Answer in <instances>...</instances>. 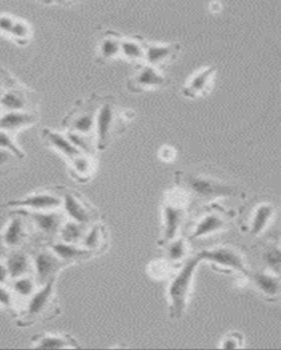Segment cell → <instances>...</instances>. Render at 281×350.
<instances>
[{"label":"cell","mask_w":281,"mask_h":350,"mask_svg":"<svg viewBox=\"0 0 281 350\" xmlns=\"http://www.w3.org/2000/svg\"><path fill=\"white\" fill-rule=\"evenodd\" d=\"M60 191L63 200L62 208L67 219L86 226H90L101 220L102 215L99 209L95 207L80 191L66 186H60Z\"/></svg>","instance_id":"cell-9"},{"label":"cell","mask_w":281,"mask_h":350,"mask_svg":"<svg viewBox=\"0 0 281 350\" xmlns=\"http://www.w3.org/2000/svg\"><path fill=\"white\" fill-rule=\"evenodd\" d=\"M245 346V338L240 332H230L221 340L222 349H241Z\"/></svg>","instance_id":"cell-37"},{"label":"cell","mask_w":281,"mask_h":350,"mask_svg":"<svg viewBox=\"0 0 281 350\" xmlns=\"http://www.w3.org/2000/svg\"><path fill=\"white\" fill-rule=\"evenodd\" d=\"M236 217V211L225 209L218 202L202 206L201 213L191 226L187 240L189 242L206 240L225 232L231 227L232 220Z\"/></svg>","instance_id":"cell-5"},{"label":"cell","mask_w":281,"mask_h":350,"mask_svg":"<svg viewBox=\"0 0 281 350\" xmlns=\"http://www.w3.org/2000/svg\"><path fill=\"white\" fill-rule=\"evenodd\" d=\"M39 116L30 111H12L0 113V131L16 135L21 129L38 123Z\"/></svg>","instance_id":"cell-20"},{"label":"cell","mask_w":281,"mask_h":350,"mask_svg":"<svg viewBox=\"0 0 281 350\" xmlns=\"http://www.w3.org/2000/svg\"><path fill=\"white\" fill-rule=\"evenodd\" d=\"M41 137L47 147L60 153L69 162L72 161L73 159L80 156L82 153L77 148L73 145L72 142H69L66 134H64L61 131L51 129H42Z\"/></svg>","instance_id":"cell-21"},{"label":"cell","mask_w":281,"mask_h":350,"mask_svg":"<svg viewBox=\"0 0 281 350\" xmlns=\"http://www.w3.org/2000/svg\"><path fill=\"white\" fill-rule=\"evenodd\" d=\"M0 113H1V112H0Z\"/></svg>","instance_id":"cell-46"},{"label":"cell","mask_w":281,"mask_h":350,"mask_svg":"<svg viewBox=\"0 0 281 350\" xmlns=\"http://www.w3.org/2000/svg\"><path fill=\"white\" fill-rule=\"evenodd\" d=\"M122 38L123 36L118 31H106L97 47V62L99 64H106L119 57Z\"/></svg>","instance_id":"cell-24"},{"label":"cell","mask_w":281,"mask_h":350,"mask_svg":"<svg viewBox=\"0 0 281 350\" xmlns=\"http://www.w3.org/2000/svg\"><path fill=\"white\" fill-rule=\"evenodd\" d=\"M30 222L20 213L9 219L1 235V243L6 249L16 250L25 243L29 238Z\"/></svg>","instance_id":"cell-18"},{"label":"cell","mask_w":281,"mask_h":350,"mask_svg":"<svg viewBox=\"0 0 281 350\" xmlns=\"http://www.w3.org/2000/svg\"><path fill=\"white\" fill-rule=\"evenodd\" d=\"M9 280H10V277H9L6 265H5V262H0V284H7Z\"/></svg>","instance_id":"cell-42"},{"label":"cell","mask_w":281,"mask_h":350,"mask_svg":"<svg viewBox=\"0 0 281 350\" xmlns=\"http://www.w3.org/2000/svg\"><path fill=\"white\" fill-rule=\"evenodd\" d=\"M182 51L180 43H152L144 41L145 60L144 64L152 66L154 68L162 69L169 64L174 63Z\"/></svg>","instance_id":"cell-16"},{"label":"cell","mask_w":281,"mask_h":350,"mask_svg":"<svg viewBox=\"0 0 281 350\" xmlns=\"http://www.w3.org/2000/svg\"><path fill=\"white\" fill-rule=\"evenodd\" d=\"M14 20H16L14 16H9V14H1L0 16V34L9 36L12 25H14Z\"/></svg>","instance_id":"cell-40"},{"label":"cell","mask_w":281,"mask_h":350,"mask_svg":"<svg viewBox=\"0 0 281 350\" xmlns=\"http://www.w3.org/2000/svg\"><path fill=\"white\" fill-rule=\"evenodd\" d=\"M65 134H66L69 142H72L80 152L96 156L97 146L95 137L85 136V135L78 134L74 131H66Z\"/></svg>","instance_id":"cell-34"},{"label":"cell","mask_w":281,"mask_h":350,"mask_svg":"<svg viewBox=\"0 0 281 350\" xmlns=\"http://www.w3.org/2000/svg\"><path fill=\"white\" fill-rule=\"evenodd\" d=\"M8 36H12V40L17 42V43L27 44L30 41L31 36H32V29H31L28 22L16 18Z\"/></svg>","instance_id":"cell-35"},{"label":"cell","mask_w":281,"mask_h":350,"mask_svg":"<svg viewBox=\"0 0 281 350\" xmlns=\"http://www.w3.org/2000/svg\"><path fill=\"white\" fill-rule=\"evenodd\" d=\"M3 262L6 265L10 280L18 277L34 275L32 256H30L27 252L14 250L9 254H6L3 258Z\"/></svg>","instance_id":"cell-25"},{"label":"cell","mask_w":281,"mask_h":350,"mask_svg":"<svg viewBox=\"0 0 281 350\" xmlns=\"http://www.w3.org/2000/svg\"><path fill=\"white\" fill-rule=\"evenodd\" d=\"M1 94H3V92H1V90H0V96H1Z\"/></svg>","instance_id":"cell-45"},{"label":"cell","mask_w":281,"mask_h":350,"mask_svg":"<svg viewBox=\"0 0 281 350\" xmlns=\"http://www.w3.org/2000/svg\"><path fill=\"white\" fill-rule=\"evenodd\" d=\"M164 250V254H165L166 260H169L171 264L176 266L182 265V262H185L188 258L189 254V241L187 238L184 237H177L174 240L169 241L167 243L162 246Z\"/></svg>","instance_id":"cell-28"},{"label":"cell","mask_w":281,"mask_h":350,"mask_svg":"<svg viewBox=\"0 0 281 350\" xmlns=\"http://www.w3.org/2000/svg\"><path fill=\"white\" fill-rule=\"evenodd\" d=\"M175 185L184 189L191 200H196L202 206L225 198L244 200L246 197L245 189L240 183L211 165H200L177 171L175 173Z\"/></svg>","instance_id":"cell-1"},{"label":"cell","mask_w":281,"mask_h":350,"mask_svg":"<svg viewBox=\"0 0 281 350\" xmlns=\"http://www.w3.org/2000/svg\"><path fill=\"white\" fill-rule=\"evenodd\" d=\"M144 40L142 36H123L120 47V56L131 63L144 64L145 52H144Z\"/></svg>","instance_id":"cell-27"},{"label":"cell","mask_w":281,"mask_h":350,"mask_svg":"<svg viewBox=\"0 0 281 350\" xmlns=\"http://www.w3.org/2000/svg\"><path fill=\"white\" fill-rule=\"evenodd\" d=\"M56 279L39 286L36 293L25 301L21 323L34 325L39 321L51 320L61 314V308L56 297Z\"/></svg>","instance_id":"cell-7"},{"label":"cell","mask_w":281,"mask_h":350,"mask_svg":"<svg viewBox=\"0 0 281 350\" xmlns=\"http://www.w3.org/2000/svg\"><path fill=\"white\" fill-rule=\"evenodd\" d=\"M264 267L268 271L280 275L281 267V250L280 241L278 237L273 240L268 241L262 245L260 251Z\"/></svg>","instance_id":"cell-29"},{"label":"cell","mask_w":281,"mask_h":350,"mask_svg":"<svg viewBox=\"0 0 281 350\" xmlns=\"http://www.w3.org/2000/svg\"><path fill=\"white\" fill-rule=\"evenodd\" d=\"M14 159L18 158H16L12 153L3 150V149H0V169L8 167L9 164L14 162Z\"/></svg>","instance_id":"cell-41"},{"label":"cell","mask_w":281,"mask_h":350,"mask_svg":"<svg viewBox=\"0 0 281 350\" xmlns=\"http://www.w3.org/2000/svg\"><path fill=\"white\" fill-rule=\"evenodd\" d=\"M277 211L275 202L268 200L255 202L245 219L241 222L242 232L251 237L262 235L273 224Z\"/></svg>","instance_id":"cell-11"},{"label":"cell","mask_w":281,"mask_h":350,"mask_svg":"<svg viewBox=\"0 0 281 350\" xmlns=\"http://www.w3.org/2000/svg\"><path fill=\"white\" fill-rule=\"evenodd\" d=\"M34 348L40 349H78L77 339L69 334L42 333L32 338Z\"/></svg>","instance_id":"cell-23"},{"label":"cell","mask_w":281,"mask_h":350,"mask_svg":"<svg viewBox=\"0 0 281 350\" xmlns=\"http://www.w3.org/2000/svg\"><path fill=\"white\" fill-rule=\"evenodd\" d=\"M69 163V176L80 184H87L94 178L97 171L96 156L80 153Z\"/></svg>","instance_id":"cell-22"},{"label":"cell","mask_w":281,"mask_h":350,"mask_svg":"<svg viewBox=\"0 0 281 350\" xmlns=\"http://www.w3.org/2000/svg\"><path fill=\"white\" fill-rule=\"evenodd\" d=\"M28 96L21 91H8L0 96V109L3 112H12V111H30L34 112V109L29 107Z\"/></svg>","instance_id":"cell-30"},{"label":"cell","mask_w":281,"mask_h":350,"mask_svg":"<svg viewBox=\"0 0 281 350\" xmlns=\"http://www.w3.org/2000/svg\"><path fill=\"white\" fill-rule=\"evenodd\" d=\"M0 149L12 153L16 158H25V152L14 139V135L9 134L7 131H0Z\"/></svg>","instance_id":"cell-36"},{"label":"cell","mask_w":281,"mask_h":350,"mask_svg":"<svg viewBox=\"0 0 281 350\" xmlns=\"http://www.w3.org/2000/svg\"><path fill=\"white\" fill-rule=\"evenodd\" d=\"M5 256H6V247L3 246V244L1 243V240H0V262H3Z\"/></svg>","instance_id":"cell-44"},{"label":"cell","mask_w":281,"mask_h":350,"mask_svg":"<svg viewBox=\"0 0 281 350\" xmlns=\"http://www.w3.org/2000/svg\"><path fill=\"white\" fill-rule=\"evenodd\" d=\"M47 246L69 266L76 262H87L97 256L95 252L85 249L80 244L65 243L61 240L52 241Z\"/></svg>","instance_id":"cell-19"},{"label":"cell","mask_w":281,"mask_h":350,"mask_svg":"<svg viewBox=\"0 0 281 350\" xmlns=\"http://www.w3.org/2000/svg\"><path fill=\"white\" fill-rule=\"evenodd\" d=\"M245 287L251 288L268 302L280 300V275L268 271L266 268L257 271L249 269L245 275Z\"/></svg>","instance_id":"cell-12"},{"label":"cell","mask_w":281,"mask_h":350,"mask_svg":"<svg viewBox=\"0 0 281 350\" xmlns=\"http://www.w3.org/2000/svg\"><path fill=\"white\" fill-rule=\"evenodd\" d=\"M191 204L189 195L178 186L171 187L166 191L162 202L163 224L160 238L158 241L160 247L180 237V231L185 224Z\"/></svg>","instance_id":"cell-4"},{"label":"cell","mask_w":281,"mask_h":350,"mask_svg":"<svg viewBox=\"0 0 281 350\" xmlns=\"http://www.w3.org/2000/svg\"><path fill=\"white\" fill-rule=\"evenodd\" d=\"M28 219L31 227L47 238L58 237L62 224L66 220L65 213L60 211H17Z\"/></svg>","instance_id":"cell-15"},{"label":"cell","mask_w":281,"mask_h":350,"mask_svg":"<svg viewBox=\"0 0 281 350\" xmlns=\"http://www.w3.org/2000/svg\"><path fill=\"white\" fill-rule=\"evenodd\" d=\"M99 101L100 96L96 93L78 100L62 120L64 129L85 136L95 137V126Z\"/></svg>","instance_id":"cell-8"},{"label":"cell","mask_w":281,"mask_h":350,"mask_svg":"<svg viewBox=\"0 0 281 350\" xmlns=\"http://www.w3.org/2000/svg\"><path fill=\"white\" fill-rule=\"evenodd\" d=\"M135 115L132 109L119 107L114 96H100L95 126L97 151L108 149L113 140L127 129V125L134 120Z\"/></svg>","instance_id":"cell-2"},{"label":"cell","mask_w":281,"mask_h":350,"mask_svg":"<svg viewBox=\"0 0 281 350\" xmlns=\"http://www.w3.org/2000/svg\"><path fill=\"white\" fill-rule=\"evenodd\" d=\"M158 158L162 161L166 162V163H171L174 162L177 159V150L176 148L173 146L164 145L163 147H160L158 150Z\"/></svg>","instance_id":"cell-39"},{"label":"cell","mask_w":281,"mask_h":350,"mask_svg":"<svg viewBox=\"0 0 281 350\" xmlns=\"http://www.w3.org/2000/svg\"><path fill=\"white\" fill-rule=\"evenodd\" d=\"M9 288L12 289L14 298L20 299L25 302L31 295L36 293V290L39 288V284L36 282L34 275H27V276L12 279Z\"/></svg>","instance_id":"cell-31"},{"label":"cell","mask_w":281,"mask_h":350,"mask_svg":"<svg viewBox=\"0 0 281 350\" xmlns=\"http://www.w3.org/2000/svg\"><path fill=\"white\" fill-rule=\"evenodd\" d=\"M14 301L16 298L12 289L7 284H0V308L14 309Z\"/></svg>","instance_id":"cell-38"},{"label":"cell","mask_w":281,"mask_h":350,"mask_svg":"<svg viewBox=\"0 0 281 350\" xmlns=\"http://www.w3.org/2000/svg\"><path fill=\"white\" fill-rule=\"evenodd\" d=\"M202 262H208L213 271L233 276H245L251 269L246 255L230 244L213 245L199 252Z\"/></svg>","instance_id":"cell-6"},{"label":"cell","mask_w":281,"mask_h":350,"mask_svg":"<svg viewBox=\"0 0 281 350\" xmlns=\"http://www.w3.org/2000/svg\"><path fill=\"white\" fill-rule=\"evenodd\" d=\"M88 227L89 226H86V224H78V222L66 219L62 224L58 237L65 243L80 244Z\"/></svg>","instance_id":"cell-32"},{"label":"cell","mask_w":281,"mask_h":350,"mask_svg":"<svg viewBox=\"0 0 281 350\" xmlns=\"http://www.w3.org/2000/svg\"><path fill=\"white\" fill-rule=\"evenodd\" d=\"M217 75V67L207 66L199 69L182 85V92L186 98H201L209 94L212 90L213 81Z\"/></svg>","instance_id":"cell-17"},{"label":"cell","mask_w":281,"mask_h":350,"mask_svg":"<svg viewBox=\"0 0 281 350\" xmlns=\"http://www.w3.org/2000/svg\"><path fill=\"white\" fill-rule=\"evenodd\" d=\"M171 83L169 78L160 69L154 68L147 64L138 65L134 72L130 76L127 82V90L134 94L147 91L164 89Z\"/></svg>","instance_id":"cell-13"},{"label":"cell","mask_w":281,"mask_h":350,"mask_svg":"<svg viewBox=\"0 0 281 350\" xmlns=\"http://www.w3.org/2000/svg\"><path fill=\"white\" fill-rule=\"evenodd\" d=\"M180 267V266L174 265L169 260H166L165 258L154 260L147 265V273L151 278L158 280V282H163L166 279H171Z\"/></svg>","instance_id":"cell-33"},{"label":"cell","mask_w":281,"mask_h":350,"mask_svg":"<svg viewBox=\"0 0 281 350\" xmlns=\"http://www.w3.org/2000/svg\"><path fill=\"white\" fill-rule=\"evenodd\" d=\"M63 205L60 186L53 189L31 193L19 200H10L6 207L14 208L18 211H60Z\"/></svg>","instance_id":"cell-10"},{"label":"cell","mask_w":281,"mask_h":350,"mask_svg":"<svg viewBox=\"0 0 281 350\" xmlns=\"http://www.w3.org/2000/svg\"><path fill=\"white\" fill-rule=\"evenodd\" d=\"M201 262V257L198 253L188 257L169 279L171 282L167 290V298L169 314L171 320H180L185 315L188 302L191 300L193 293L197 269Z\"/></svg>","instance_id":"cell-3"},{"label":"cell","mask_w":281,"mask_h":350,"mask_svg":"<svg viewBox=\"0 0 281 350\" xmlns=\"http://www.w3.org/2000/svg\"><path fill=\"white\" fill-rule=\"evenodd\" d=\"M221 7H222V5L220 3H210V10L212 11V12H220Z\"/></svg>","instance_id":"cell-43"},{"label":"cell","mask_w":281,"mask_h":350,"mask_svg":"<svg viewBox=\"0 0 281 350\" xmlns=\"http://www.w3.org/2000/svg\"><path fill=\"white\" fill-rule=\"evenodd\" d=\"M108 244H109V232L107 227L105 224L96 222L89 226L80 245L89 251L95 252L98 255L106 252Z\"/></svg>","instance_id":"cell-26"},{"label":"cell","mask_w":281,"mask_h":350,"mask_svg":"<svg viewBox=\"0 0 281 350\" xmlns=\"http://www.w3.org/2000/svg\"><path fill=\"white\" fill-rule=\"evenodd\" d=\"M32 267L36 282L39 286H43L51 280L58 279L60 273L69 267V265L47 246L34 253L32 256Z\"/></svg>","instance_id":"cell-14"}]
</instances>
